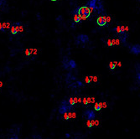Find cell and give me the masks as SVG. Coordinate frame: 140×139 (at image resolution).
<instances>
[{
	"label": "cell",
	"instance_id": "cb8c5ba5",
	"mask_svg": "<svg viewBox=\"0 0 140 139\" xmlns=\"http://www.w3.org/2000/svg\"><path fill=\"white\" fill-rule=\"evenodd\" d=\"M74 139H82V138H79V137H77V136H76V138H75Z\"/></svg>",
	"mask_w": 140,
	"mask_h": 139
},
{
	"label": "cell",
	"instance_id": "d4e9b609",
	"mask_svg": "<svg viewBox=\"0 0 140 139\" xmlns=\"http://www.w3.org/2000/svg\"><path fill=\"white\" fill-rule=\"evenodd\" d=\"M51 1H54L55 2V1H57V0H51Z\"/></svg>",
	"mask_w": 140,
	"mask_h": 139
},
{
	"label": "cell",
	"instance_id": "30bf717a",
	"mask_svg": "<svg viewBox=\"0 0 140 139\" xmlns=\"http://www.w3.org/2000/svg\"><path fill=\"white\" fill-rule=\"evenodd\" d=\"M76 98H73V97H69V98L67 99V101H68V103L70 105H71V106H74L75 104L76 103Z\"/></svg>",
	"mask_w": 140,
	"mask_h": 139
},
{
	"label": "cell",
	"instance_id": "7402d4cb",
	"mask_svg": "<svg viewBox=\"0 0 140 139\" xmlns=\"http://www.w3.org/2000/svg\"><path fill=\"white\" fill-rule=\"evenodd\" d=\"M108 44V45H109V46H112V41H110V40L108 41V44Z\"/></svg>",
	"mask_w": 140,
	"mask_h": 139
},
{
	"label": "cell",
	"instance_id": "4fadbf2b",
	"mask_svg": "<svg viewBox=\"0 0 140 139\" xmlns=\"http://www.w3.org/2000/svg\"><path fill=\"white\" fill-rule=\"evenodd\" d=\"M102 109V105H101V102L100 103H97L96 102L95 105H94V110L96 111H99L100 110Z\"/></svg>",
	"mask_w": 140,
	"mask_h": 139
},
{
	"label": "cell",
	"instance_id": "ffe728a7",
	"mask_svg": "<svg viewBox=\"0 0 140 139\" xmlns=\"http://www.w3.org/2000/svg\"><path fill=\"white\" fill-rule=\"evenodd\" d=\"M76 85H77L78 86H84V84H82V82H81V81H76Z\"/></svg>",
	"mask_w": 140,
	"mask_h": 139
},
{
	"label": "cell",
	"instance_id": "3957f363",
	"mask_svg": "<svg viewBox=\"0 0 140 139\" xmlns=\"http://www.w3.org/2000/svg\"><path fill=\"white\" fill-rule=\"evenodd\" d=\"M72 110H73V106L69 104L67 100H63L61 101V104L59 107L58 111L60 114L64 115L65 113L70 112V111H71Z\"/></svg>",
	"mask_w": 140,
	"mask_h": 139
},
{
	"label": "cell",
	"instance_id": "7c38bea8",
	"mask_svg": "<svg viewBox=\"0 0 140 139\" xmlns=\"http://www.w3.org/2000/svg\"><path fill=\"white\" fill-rule=\"evenodd\" d=\"M116 65H117V62H110L108 64V68L111 70H113L116 68Z\"/></svg>",
	"mask_w": 140,
	"mask_h": 139
},
{
	"label": "cell",
	"instance_id": "52a82bcc",
	"mask_svg": "<svg viewBox=\"0 0 140 139\" xmlns=\"http://www.w3.org/2000/svg\"><path fill=\"white\" fill-rule=\"evenodd\" d=\"M96 23H97V24L99 25V26H105L106 24V19L105 16H100L99 18L97 19V20H96Z\"/></svg>",
	"mask_w": 140,
	"mask_h": 139
},
{
	"label": "cell",
	"instance_id": "8992f818",
	"mask_svg": "<svg viewBox=\"0 0 140 139\" xmlns=\"http://www.w3.org/2000/svg\"><path fill=\"white\" fill-rule=\"evenodd\" d=\"M77 40L79 42L82 43V44H86L89 41V37L86 34H80L77 37Z\"/></svg>",
	"mask_w": 140,
	"mask_h": 139
},
{
	"label": "cell",
	"instance_id": "ba28073f",
	"mask_svg": "<svg viewBox=\"0 0 140 139\" xmlns=\"http://www.w3.org/2000/svg\"><path fill=\"white\" fill-rule=\"evenodd\" d=\"M72 14H73V16H74V22L76 23H80L81 20H82V19H81V17L77 14V13H76V10H74L72 12Z\"/></svg>",
	"mask_w": 140,
	"mask_h": 139
},
{
	"label": "cell",
	"instance_id": "9c48e42d",
	"mask_svg": "<svg viewBox=\"0 0 140 139\" xmlns=\"http://www.w3.org/2000/svg\"><path fill=\"white\" fill-rule=\"evenodd\" d=\"M69 60L67 57H65L64 59H63V65H64V67L66 68V69H68V68H70V66H69Z\"/></svg>",
	"mask_w": 140,
	"mask_h": 139
},
{
	"label": "cell",
	"instance_id": "e0dca14e",
	"mask_svg": "<svg viewBox=\"0 0 140 139\" xmlns=\"http://www.w3.org/2000/svg\"><path fill=\"white\" fill-rule=\"evenodd\" d=\"M86 125H87V127L89 128H92V126H93V123H92V121H87V123H86Z\"/></svg>",
	"mask_w": 140,
	"mask_h": 139
},
{
	"label": "cell",
	"instance_id": "2e32d148",
	"mask_svg": "<svg viewBox=\"0 0 140 139\" xmlns=\"http://www.w3.org/2000/svg\"><path fill=\"white\" fill-rule=\"evenodd\" d=\"M31 139H42L40 135H33Z\"/></svg>",
	"mask_w": 140,
	"mask_h": 139
},
{
	"label": "cell",
	"instance_id": "d6986e66",
	"mask_svg": "<svg viewBox=\"0 0 140 139\" xmlns=\"http://www.w3.org/2000/svg\"><path fill=\"white\" fill-rule=\"evenodd\" d=\"M9 139H19V137H18L16 134H14V135H13L11 138H9Z\"/></svg>",
	"mask_w": 140,
	"mask_h": 139
},
{
	"label": "cell",
	"instance_id": "ac0fdd59",
	"mask_svg": "<svg viewBox=\"0 0 140 139\" xmlns=\"http://www.w3.org/2000/svg\"><path fill=\"white\" fill-rule=\"evenodd\" d=\"M91 80H92V77H91V76H87V77L86 78V82L87 84H90L91 83Z\"/></svg>",
	"mask_w": 140,
	"mask_h": 139
},
{
	"label": "cell",
	"instance_id": "44dd1931",
	"mask_svg": "<svg viewBox=\"0 0 140 139\" xmlns=\"http://www.w3.org/2000/svg\"><path fill=\"white\" fill-rule=\"evenodd\" d=\"M136 78H137L138 81H140V72H139V73L136 74Z\"/></svg>",
	"mask_w": 140,
	"mask_h": 139
},
{
	"label": "cell",
	"instance_id": "8fae6325",
	"mask_svg": "<svg viewBox=\"0 0 140 139\" xmlns=\"http://www.w3.org/2000/svg\"><path fill=\"white\" fill-rule=\"evenodd\" d=\"M69 66L70 69H75L76 67V63L74 60H69Z\"/></svg>",
	"mask_w": 140,
	"mask_h": 139
},
{
	"label": "cell",
	"instance_id": "603a6c76",
	"mask_svg": "<svg viewBox=\"0 0 140 139\" xmlns=\"http://www.w3.org/2000/svg\"><path fill=\"white\" fill-rule=\"evenodd\" d=\"M66 138H70V134H69V133H66Z\"/></svg>",
	"mask_w": 140,
	"mask_h": 139
},
{
	"label": "cell",
	"instance_id": "277c9868",
	"mask_svg": "<svg viewBox=\"0 0 140 139\" xmlns=\"http://www.w3.org/2000/svg\"><path fill=\"white\" fill-rule=\"evenodd\" d=\"M96 117V113L92 110H86L83 113V118H85L87 121H92Z\"/></svg>",
	"mask_w": 140,
	"mask_h": 139
},
{
	"label": "cell",
	"instance_id": "6da1fadb",
	"mask_svg": "<svg viewBox=\"0 0 140 139\" xmlns=\"http://www.w3.org/2000/svg\"><path fill=\"white\" fill-rule=\"evenodd\" d=\"M86 7H88L91 10L96 11L98 13H101L104 11L102 0H89L86 3Z\"/></svg>",
	"mask_w": 140,
	"mask_h": 139
},
{
	"label": "cell",
	"instance_id": "5b68a950",
	"mask_svg": "<svg viewBox=\"0 0 140 139\" xmlns=\"http://www.w3.org/2000/svg\"><path fill=\"white\" fill-rule=\"evenodd\" d=\"M130 53L135 54V55L139 54H140V44H133V45L131 47V49H130Z\"/></svg>",
	"mask_w": 140,
	"mask_h": 139
},
{
	"label": "cell",
	"instance_id": "5bb4252c",
	"mask_svg": "<svg viewBox=\"0 0 140 139\" xmlns=\"http://www.w3.org/2000/svg\"><path fill=\"white\" fill-rule=\"evenodd\" d=\"M134 68H135V70H136V72H137V73H139V72H140V63L135 64Z\"/></svg>",
	"mask_w": 140,
	"mask_h": 139
},
{
	"label": "cell",
	"instance_id": "7a4b0ae2",
	"mask_svg": "<svg viewBox=\"0 0 140 139\" xmlns=\"http://www.w3.org/2000/svg\"><path fill=\"white\" fill-rule=\"evenodd\" d=\"M75 10L76 11L77 14L81 17L82 20H85L86 19L89 18L91 16V13L92 10L86 6H82V7H79L77 9H76Z\"/></svg>",
	"mask_w": 140,
	"mask_h": 139
},
{
	"label": "cell",
	"instance_id": "9a60e30c",
	"mask_svg": "<svg viewBox=\"0 0 140 139\" xmlns=\"http://www.w3.org/2000/svg\"><path fill=\"white\" fill-rule=\"evenodd\" d=\"M70 114H67V113H65V114H64V119H65V120L67 121V120H69V119H70Z\"/></svg>",
	"mask_w": 140,
	"mask_h": 139
}]
</instances>
